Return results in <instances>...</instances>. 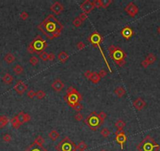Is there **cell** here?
Segmentation results:
<instances>
[{"label": "cell", "instance_id": "obj_3", "mask_svg": "<svg viewBox=\"0 0 160 151\" xmlns=\"http://www.w3.org/2000/svg\"><path fill=\"white\" fill-rule=\"evenodd\" d=\"M48 44L47 42L40 36L38 35L28 46L27 50L29 53H38L40 54L41 53L44 52L47 48Z\"/></svg>", "mask_w": 160, "mask_h": 151}, {"label": "cell", "instance_id": "obj_1", "mask_svg": "<svg viewBox=\"0 0 160 151\" xmlns=\"http://www.w3.org/2000/svg\"><path fill=\"white\" fill-rule=\"evenodd\" d=\"M38 28L50 40H53L60 36L64 26L53 14L48 15L39 25Z\"/></svg>", "mask_w": 160, "mask_h": 151}, {"label": "cell", "instance_id": "obj_27", "mask_svg": "<svg viewBox=\"0 0 160 151\" xmlns=\"http://www.w3.org/2000/svg\"><path fill=\"white\" fill-rule=\"evenodd\" d=\"M13 71L15 74L17 75H20L24 72V68L20 65H16L13 68Z\"/></svg>", "mask_w": 160, "mask_h": 151}, {"label": "cell", "instance_id": "obj_16", "mask_svg": "<svg viewBox=\"0 0 160 151\" xmlns=\"http://www.w3.org/2000/svg\"><path fill=\"white\" fill-rule=\"evenodd\" d=\"M51 87L56 92H60L64 87V82L62 80H60L59 79H56L52 83Z\"/></svg>", "mask_w": 160, "mask_h": 151}, {"label": "cell", "instance_id": "obj_23", "mask_svg": "<svg viewBox=\"0 0 160 151\" xmlns=\"http://www.w3.org/2000/svg\"><path fill=\"white\" fill-rule=\"evenodd\" d=\"M9 122V119L5 116V115H2V116H0V129L5 128Z\"/></svg>", "mask_w": 160, "mask_h": 151}, {"label": "cell", "instance_id": "obj_48", "mask_svg": "<svg viewBox=\"0 0 160 151\" xmlns=\"http://www.w3.org/2000/svg\"><path fill=\"white\" fill-rule=\"evenodd\" d=\"M30 120H31V116L29 114H28V113H25V116H24V121H25V123L30 121Z\"/></svg>", "mask_w": 160, "mask_h": 151}, {"label": "cell", "instance_id": "obj_35", "mask_svg": "<svg viewBox=\"0 0 160 151\" xmlns=\"http://www.w3.org/2000/svg\"><path fill=\"white\" fill-rule=\"evenodd\" d=\"M71 108H72L74 110L77 111V112H80L81 110L83 109V105H82L80 102H78V103L75 104L73 106H71Z\"/></svg>", "mask_w": 160, "mask_h": 151}, {"label": "cell", "instance_id": "obj_36", "mask_svg": "<svg viewBox=\"0 0 160 151\" xmlns=\"http://www.w3.org/2000/svg\"><path fill=\"white\" fill-rule=\"evenodd\" d=\"M46 95H47L46 92L43 91H42V90H39V91H38L36 92V97H37V99H44V98L46 97Z\"/></svg>", "mask_w": 160, "mask_h": 151}, {"label": "cell", "instance_id": "obj_34", "mask_svg": "<svg viewBox=\"0 0 160 151\" xmlns=\"http://www.w3.org/2000/svg\"><path fill=\"white\" fill-rule=\"evenodd\" d=\"M72 24H73V25L75 27V28H79V27H80L81 25H82V21L79 19V17H75V19H74V21H72Z\"/></svg>", "mask_w": 160, "mask_h": 151}, {"label": "cell", "instance_id": "obj_55", "mask_svg": "<svg viewBox=\"0 0 160 151\" xmlns=\"http://www.w3.org/2000/svg\"><path fill=\"white\" fill-rule=\"evenodd\" d=\"M76 151H77V150H76Z\"/></svg>", "mask_w": 160, "mask_h": 151}, {"label": "cell", "instance_id": "obj_54", "mask_svg": "<svg viewBox=\"0 0 160 151\" xmlns=\"http://www.w3.org/2000/svg\"><path fill=\"white\" fill-rule=\"evenodd\" d=\"M24 151H26V150H24Z\"/></svg>", "mask_w": 160, "mask_h": 151}, {"label": "cell", "instance_id": "obj_32", "mask_svg": "<svg viewBox=\"0 0 160 151\" xmlns=\"http://www.w3.org/2000/svg\"><path fill=\"white\" fill-rule=\"evenodd\" d=\"M110 134H111V131H110V130L107 128H103L101 130V135L103 137H105V138H107Z\"/></svg>", "mask_w": 160, "mask_h": 151}, {"label": "cell", "instance_id": "obj_17", "mask_svg": "<svg viewBox=\"0 0 160 151\" xmlns=\"http://www.w3.org/2000/svg\"><path fill=\"white\" fill-rule=\"evenodd\" d=\"M26 151H48L46 148H44L42 146H39L35 143H32V145H30V147H28V149Z\"/></svg>", "mask_w": 160, "mask_h": 151}, {"label": "cell", "instance_id": "obj_25", "mask_svg": "<svg viewBox=\"0 0 160 151\" xmlns=\"http://www.w3.org/2000/svg\"><path fill=\"white\" fill-rule=\"evenodd\" d=\"M10 122H11L12 127H13L14 129H18V128H20V127L21 126V124L19 122V120H17V118L16 116L11 119Z\"/></svg>", "mask_w": 160, "mask_h": 151}, {"label": "cell", "instance_id": "obj_31", "mask_svg": "<svg viewBox=\"0 0 160 151\" xmlns=\"http://www.w3.org/2000/svg\"><path fill=\"white\" fill-rule=\"evenodd\" d=\"M24 116H25V113H24V112H20V113L16 116L17 118V120H19V122L21 124V125L25 123V121H24Z\"/></svg>", "mask_w": 160, "mask_h": 151}, {"label": "cell", "instance_id": "obj_44", "mask_svg": "<svg viewBox=\"0 0 160 151\" xmlns=\"http://www.w3.org/2000/svg\"><path fill=\"white\" fill-rule=\"evenodd\" d=\"M79 19L83 22V21H85L87 18H88V15H87V13H81L80 14H79Z\"/></svg>", "mask_w": 160, "mask_h": 151}, {"label": "cell", "instance_id": "obj_14", "mask_svg": "<svg viewBox=\"0 0 160 151\" xmlns=\"http://www.w3.org/2000/svg\"><path fill=\"white\" fill-rule=\"evenodd\" d=\"M121 35L125 40H129L133 36V30L130 26H126L121 31Z\"/></svg>", "mask_w": 160, "mask_h": 151}, {"label": "cell", "instance_id": "obj_12", "mask_svg": "<svg viewBox=\"0 0 160 151\" xmlns=\"http://www.w3.org/2000/svg\"><path fill=\"white\" fill-rule=\"evenodd\" d=\"M80 8L83 10L84 13H90L94 9V6L93 5V2L90 0H85L81 5H80Z\"/></svg>", "mask_w": 160, "mask_h": 151}, {"label": "cell", "instance_id": "obj_2", "mask_svg": "<svg viewBox=\"0 0 160 151\" xmlns=\"http://www.w3.org/2000/svg\"><path fill=\"white\" fill-rule=\"evenodd\" d=\"M108 52L110 57L118 65L119 67H122L126 64V53L122 49L119 47L111 45L108 47Z\"/></svg>", "mask_w": 160, "mask_h": 151}, {"label": "cell", "instance_id": "obj_42", "mask_svg": "<svg viewBox=\"0 0 160 151\" xmlns=\"http://www.w3.org/2000/svg\"><path fill=\"white\" fill-rule=\"evenodd\" d=\"M112 2V0H102L101 3H102V7L103 8H107L109 6V5Z\"/></svg>", "mask_w": 160, "mask_h": 151}, {"label": "cell", "instance_id": "obj_41", "mask_svg": "<svg viewBox=\"0 0 160 151\" xmlns=\"http://www.w3.org/2000/svg\"><path fill=\"white\" fill-rule=\"evenodd\" d=\"M28 17H29V15H28V13L26 11H23V12L20 14V18L21 20H23V21L27 20V19L28 18Z\"/></svg>", "mask_w": 160, "mask_h": 151}, {"label": "cell", "instance_id": "obj_30", "mask_svg": "<svg viewBox=\"0 0 160 151\" xmlns=\"http://www.w3.org/2000/svg\"><path fill=\"white\" fill-rule=\"evenodd\" d=\"M34 143H35V144H37V145H39V146H42V147H43V145L45 143V139L43 138V136L38 135V136L36 137V139H35Z\"/></svg>", "mask_w": 160, "mask_h": 151}, {"label": "cell", "instance_id": "obj_46", "mask_svg": "<svg viewBox=\"0 0 160 151\" xmlns=\"http://www.w3.org/2000/svg\"><path fill=\"white\" fill-rule=\"evenodd\" d=\"M75 119L77 121H81V120H83V115H82V113H77V114L75 116Z\"/></svg>", "mask_w": 160, "mask_h": 151}, {"label": "cell", "instance_id": "obj_6", "mask_svg": "<svg viewBox=\"0 0 160 151\" xmlns=\"http://www.w3.org/2000/svg\"><path fill=\"white\" fill-rule=\"evenodd\" d=\"M88 40L90 42V43H91L94 47H98V48H99L100 52H101V55H102V57H103V58H104V60H105V63H106L107 69H109L110 72H112L111 69V67H110V65H109V63H108L106 57H105V53H104V52H103V50H102V48H101V43L102 41H103V38H102L101 35L100 33H98L97 32H93V33L90 35V36L88 38Z\"/></svg>", "mask_w": 160, "mask_h": 151}, {"label": "cell", "instance_id": "obj_13", "mask_svg": "<svg viewBox=\"0 0 160 151\" xmlns=\"http://www.w3.org/2000/svg\"><path fill=\"white\" fill-rule=\"evenodd\" d=\"M64 9V6L60 2H55L50 6V10L56 15H60Z\"/></svg>", "mask_w": 160, "mask_h": 151}, {"label": "cell", "instance_id": "obj_20", "mask_svg": "<svg viewBox=\"0 0 160 151\" xmlns=\"http://www.w3.org/2000/svg\"><path fill=\"white\" fill-rule=\"evenodd\" d=\"M13 76L9 73H6L2 77V82L6 84H11L13 82Z\"/></svg>", "mask_w": 160, "mask_h": 151}, {"label": "cell", "instance_id": "obj_21", "mask_svg": "<svg viewBox=\"0 0 160 151\" xmlns=\"http://www.w3.org/2000/svg\"><path fill=\"white\" fill-rule=\"evenodd\" d=\"M4 61L7 63V64H12L13 62L15 61L16 60V57L15 56L11 53H7L5 56H4Z\"/></svg>", "mask_w": 160, "mask_h": 151}, {"label": "cell", "instance_id": "obj_29", "mask_svg": "<svg viewBox=\"0 0 160 151\" xmlns=\"http://www.w3.org/2000/svg\"><path fill=\"white\" fill-rule=\"evenodd\" d=\"M87 145L85 142H80L79 143V145L76 146V149L78 151H85L86 149H87Z\"/></svg>", "mask_w": 160, "mask_h": 151}, {"label": "cell", "instance_id": "obj_49", "mask_svg": "<svg viewBox=\"0 0 160 151\" xmlns=\"http://www.w3.org/2000/svg\"><path fill=\"white\" fill-rule=\"evenodd\" d=\"M91 73H92V72H91V71H90V70H88V71H86V72L84 73V76H85V77H86V78L89 79V78H90V75H91Z\"/></svg>", "mask_w": 160, "mask_h": 151}, {"label": "cell", "instance_id": "obj_26", "mask_svg": "<svg viewBox=\"0 0 160 151\" xmlns=\"http://www.w3.org/2000/svg\"><path fill=\"white\" fill-rule=\"evenodd\" d=\"M49 137L52 141H56L59 137H60V134L56 130H52L50 133H49Z\"/></svg>", "mask_w": 160, "mask_h": 151}, {"label": "cell", "instance_id": "obj_22", "mask_svg": "<svg viewBox=\"0 0 160 151\" xmlns=\"http://www.w3.org/2000/svg\"><path fill=\"white\" fill-rule=\"evenodd\" d=\"M114 93L116 95V96L118 98H122L126 95V90L122 87H117Z\"/></svg>", "mask_w": 160, "mask_h": 151}, {"label": "cell", "instance_id": "obj_40", "mask_svg": "<svg viewBox=\"0 0 160 151\" xmlns=\"http://www.w3.org/2000/svg\"><path fill=\"white\" fill-rule=\"evenodd\" d=\"M98 116H99L100 120H101V122H102V123H104L105 120L106 119L107 114H106V113H105V112L101 111V112H100V113H98Z\"/></svg>", "mask_w": 160, "mask_h": 151}, {"label": "cell", "instance_id": "obj_53", "mask_svg": "<svg viewBox=\"0 0 160 151\" xmlns=\"http://www.w3.org/2000/svg\"><path fill=\"white\" fill-rule=\"evenodd\" d=\"M101 151H106V150H101Z\"/></svg>", "mask_w": 160, "mask_h": 151}, {"label": "cell", "instance_id": "obj_28", "mask_svg": "<svg viewBox=\"0 0 160 151\" xmlns=\"http://www.w3.org/2000/svg\"><path fill=\"white\" fill-rule=\"evenodd\" d=\"M115 126L118 130H122L126 126V122H124L122 120H118L115 122Z\"/></svg>", "mask_w": 160, "mask_h": 151}, {"label": "cell", "instance_id": "obj_51", "mask_svg": "<svg viewBox=\"0 0 160 151\" xmlns=\"http://www.w3.org/2000/svg\"><path fill=\"white\" fill-rule=\"evenodd\" d=\"M141 65H142V67H143V68H145V69H146V68H148V66L149 65H148V63H147V62L144 61H144H141Z\"/></svg>", "mask_w": 160, "mask_h": 151}, {"label": "cell", "instance_id": "obj_50", "mask_svg": "<svg viewBox=\"0 0 160 151\" xmlns=\"http://www.w3.org/2000/svg\"><path fill=\"white\" fill-rule=\"evenodd\" d=\"M55 58V54L53 53H49V61H53Z\"/></svg>", "mask_w": 160, "mask_h": 151}, {"label": "cell", "instance_id": "obj_7", "mask_svg": "<svg viewBox=\"0 0 160 151\" xmlns=\"http://www.w3.org/2000/svg\"><path fill=\"white\" fill-rule=\"evenodd\" d=\"M84 122L92 131H97L103 124L98 116V113H97L95 111L92 112L86 117Z\"/></svg>", "mask_w": 160, "mask_h": 151}, {"label": "cell", "instance_id": "obj_15", "mask_svg": "<svg viewBox=\"0 0 160 151\" xmlns=\"http://www.w3.org/2000/svg\"><path fill=\"white\" fill-rule=\"evenodd\" d=\"M133 107L135 108L136 110L141 111V110H142L146 106V102H145V101L143 99L137 98V99H135V100L133 101Z\"/></svg>", "mask_w": 160, "mask_h": 151}, {"label": "cell", "instance_id": "obj_10", "mask_svg": "<svg viewBox=\"0 0 160 151\" xmlns=\"http://www.w3.org/2000/svg\"><path fill=\"white\" fill-rule=\"evenodd\" d=\"M115 140L121 146V149L123 150V145L127 140V137L123 130H117L115 132Z\"/></svg>", "mask_w": 160, "mask_h": 151}, {"label": "cell", "instance_id": "obj_38", "mask_svg": "<svg viewBox=\"0 0 160 151\" xmlns=\"http://www.w3.org/2000/svg\"><path fill=\"white\" fill-rule=\"evenodd\" d=\"M93 5L94 6V8H101L102 7V3H101V0H94L93 2Z\"/></svg>", "mask_w": 160, "mask_h": 151}, {"label": "cell", "instance_id": "obj_45", "mask_svg": "<svg viewBox=\"0 0 160 151\" xmlns=\"http://www.w3.org/2000/svg\"><path fill=\"white\" fill-rule=\"evenodd\" d=\"M86 47V44L83 42H79L77 43V49L79 50H83Z\"/></svg>", "mask_w": 160, "mask_h": 151}, {"label": "cell", "instance_id": "obj_47", "mask_svg": "<svg viewBox=\"0 0 160 151\" xmlns=\"http://www.w3.org/2000/svg\"><path fill=\"white\" fill-rule=\"evenodd\" d=\"M99 75H100L101 78H104V77H105L107 75L106 70H105V69H101V70L100 71V72H99Z\"/></svg>", "mask_w": 160, "mask_h": 151}, {"label": "cell", "instance_id": "obj_19", "mask_svg": "<svg viewBox=\"0 0 160 151\" xmlns=\"http://www.w3.org/2000/svg\"><path fill=\"white\" fill-rule=\"evenodd\" d=\"M57 58L61 63H65L68 60L69 55L65 51H60L57 55Z\"/></svg>", "mask_w": 160, "mask_h": 151}, {"label": "cell", "instance_id": "obj_5", "mask_svg": "<svg viewBox=\"0 0 160 151\" xmlns=\"http://www.w3.org/2000/svg\"><path fill=\"white\" fill-rule=\"evenodd\" d=\"M64 99L68 105H69L71 107L75 104L80 102L82 99V98L81 94L75 88L70 86L66 90V95L64 97Z\"/></svg>", "mask_w": 160, "mask_h": 151}, {"label": "cell", "instance_id": "obj_4", "mask_svg": "<svg viewBox=\"0 0 160 151\" xmlns=\"http://www.w3.org/2000/svg\"><path fill=\"white\" fill-rule=\"evenodd\" d=\"M137 149L139 151H159L160 146L156 143L152 136L147 135L137 145Z\"/></svg>", "mask_w": 160, "mask_h": 151}, {"label": "cell", "instance_id": "obj_18", "mask_svg": "<svg viewBox=\"0 0 160 151\" xmlns=\"http://www.w3.org/2000/svg\"><path fill=\"white\" fill-rule=\"evenodd\" d=\"M101 76H100V75H99V73H97V72H92V73H91V75H90V78H89V80L92 82V83H94V84H97V83H99L100 81H101Z\"/></svg>", "mask_w": 160, "mask_h": 151}, {"label": "cell", "instance_id": "obj_24", "mask_svg": "<svg viewBox=\"0 0 160 151\" xmlns=\"http://www.w3.org/2000/svg\"><path fill=\"white\" fill-rule=\"evenodd\" d=\"M144 61H145L148 65H152V64H153V63L156 61V56L154 53H149V54L146 57V58L144 59Z\"/></svg>", "mask_w": 160, "mask_h": 151}, {"label": "cell", "instance_id": "obj_43", "mask_svg": "<svg viewBox=\"0 0 160 151\" xmlns=\"http://www.w3.org/2000/svg\"><path fill=\"white\" fill-rule=\"evenodd\" d=\"M27 95H28V98L33 99V98H35V97L36 96V92H35L33 90H29V91H28V92H27Z\"/></svg>", "mask_w": 160, "mask_h": 151}, {"label": "cell", "instance_id": "obj_33", "mask_svg": "<svg viewBox=\"0 0 160 151\" xmlns=\"http://www.w3.org/2000/svg\"><path fill=\"white\" fill-rule=\"evenodd\" d=\"M39 56L40 59L43 60V61H49V53H48L47 52H46V51L41 53L40 54H39Z\"/></svg>", "mask_w": 160, "mask_h": 151}, {"label": "cell", "instance_id": "obj_37", "mask_svg": "<svg viewBox=\"0 0 160 151\" xmlns=\"http://www.w3.org/2000/svg\"><path fill=\"white\" fill-rule=\"evenodd\" d=\"M29 63H30L32 66H35V65H38V63H39V59H38V57H35V56L32 57L29 59Z\"/></svg>", "mask_w": 160, "mask_h": 151}, {"label": "cell", "instance_id": "obj_8", "mask_svg": "<svg viewBox=\"0 0 160 151\" xmlns=\"http://www.w3.org/2000/svg\"><path fill=\"white\" fill-rule=\"evenodd\" d=\"M56 150L57 151H76V145L73 143L69 137L63 139L56 146Z\"/></svg>", "mask_w": 160, "mask_h": 151}, {"label": "cell", "instance_id": "obj_11", "mask_svg": "<svg viewBox=\"0 0 160 151\" xmlns=\"http://www.w3.org/2000/svg\"><path fill=\"white\" fill-rule=\"evenodd\" d=\"M13 88H14L15 91H16L18 95H24V93L28 90V86H27L26 84H25L24 82H23L22 80H18V81L16 83V84H15V86H14Z\"/></svg>", "mask_w": 160, "mask_h": 151}, {"label": "cell", "instance_id": "obj_52", "mask_svg": "<svg viewBox=\"0 0 160 151\" xmlns=\"http://www.w3.org/2000/svg\"><path fill=\"white\" fill-rule=\"evenodd\" d=\"M157 32H158V34H159L160 35V26L159 27H158V28H157Z\"/></svg>", "mask_w": 160, "mask_h": 151}, {"label": "cell", "instance_id": "obj_9", "mask_svg": "<svg viewBox=\"0 0 160 151\" xmlns=\"http://www.w3.org/2000/svg\"><path fill=\"white\" fill-rule=\"evenodd\" d=\"M124 10L127 13L128 15H130L132 17H134L139 12V9L138 6L137 5H135L133 2H130L128 3L126 7L124 8Z\"/></svg>", "mask_w": 160, "mask_h": 151}, {"label": "cell", "instance_id": "obj_39", "mask_svg": "<svg viewBox=\"0 0 160 151\" xmlns=\"http://www.w3.org/2000/svg\"><path fill=\"white\" fill-rule=\"evenodd\" d=\"M2 140L5 143H9L12 140V137L9 134H5L2 137Z\"/></svg>", "mask_w": 160, "mask_h": 151}]
</instances>
